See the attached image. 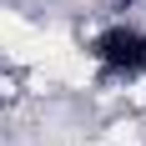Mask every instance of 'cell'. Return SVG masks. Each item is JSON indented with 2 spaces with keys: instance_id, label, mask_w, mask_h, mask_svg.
<instances>
[{
  "instance_id": "1",
  "label": "cell",
  "mask_w": 146,
  "mask_h": 146,
  "mask_svg": "<svg viewBox=\"0 0 146 146\" xmlns=\"http://www.w3.org/2000/svg\"><path fill=\"white\" fill-rule=\"evenodd\" d=\"M35 81H40V86H45V81H71V86H86V81H91V60H86V50H76V45H71L66 56L45 60Z\"/></svg>"
},
{
  "instance_id": "2",
  "label": "cell",
  "mask_w": 146,
  "mask_h": 146,
  "mask_svg": "<svg viewBox=\"0 0 146 146\" xmlns=\"http://www.w3.org/2000/svg\"><path fill=\"white\" fill-rule=\"evenodd\" d=\"M111 146H141V136H136V126H116V136H111Z\"/></svg>"
}]
</instances>
